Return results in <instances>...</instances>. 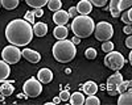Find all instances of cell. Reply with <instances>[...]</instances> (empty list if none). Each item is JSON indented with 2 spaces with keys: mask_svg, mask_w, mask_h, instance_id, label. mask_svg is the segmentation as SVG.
Wrapping results in <instances>:
<instances>
[{
  "mask_svg": "<svg viewBox=\"0 0 132 105\" xmlns=\"http://www.w3.org/2000/svg\"><path fill=\"white\" fill-rule=\"evenodd\" d=\"M33 28L32 24L23 18L12 20L5 28V38L11 45L21 47L30 44L33 39Z\"/></svg>",
  "mask_w": 132,
  "mask_h": 105,
  "instance_id": "1",
  "label": "cell"
},
{
  "mask_svg": "<svg viewBox=\"0 0 132 105\" xmlns=\"http://www.w3.org/2000/svg\"><path fill=\"white\" fill-rule=\"evenodd\" d=\"M53 57L60 63H69L77 55L75 45L69 39H58V42L53 45Z\"/></svg>",
  "mask_w": 132,
  "mask_h": 105,
  "instance_id": "2",
  "label": "cell"
},
{
  "mask_svg": "<svg viewBox=\"0 0 132 105\" xmlns=\"http://www.w3.org/2000/svg\"><path fill=\"white\" fill-rule=\"evenodd\" d=\"M95 23L89 15H79L73 18L71 30L75 37L78 38H87L94 33Z\"/></svg>",
  "mask_w": 132,
  "mask_h": 105,
  "instance_id": "3",
  "label": "cell"
},
{
  "mask_svg": "<svg viewBox=\"0 0 132 105\" xmlns=\"http://www.w3.org/2000/svg\"><path fill=\"white\" fill-rule=\"evenodd\" d=\"M126 58L120 54L119 51H110L107 52V55L104 57V65L112 71H119L120 68L124 67Z\"/></svg>",
  "mask_w": 132,
  "mask_h": 105,
  "instance_id": "4",
  "label": "cell"
},
{
  "mask_svg": "<svg viewBox=\"0 0 132 105\" xmlns=\"http://www.w3.org/2000/svg\"><path fill=\"white\" fill-rule=\"evenodd\" d=\"M94 34H95V38L101 42L110 41V38L114 36V28L107 21H101V23H98L95 25Z\"/></svg>",
  "mask_w": 132,
  "mask_h": 105,
  "instance_id": "5",
  "label": "cell"
},
{
  "mask_svg": "<svg viewBox=\"0 0 132 105\" xmlns=\"http://www.w3.org/2000/svg\"><path fill=\"white\" fill-rule=\"evenodd\" d=\"M23 89H24V93L27 94V97H37L42 92V83L38 79L30 78L24 83Z\"/></svg>",
  "mask_w": 132,
  "mask_h": 105,
  "instance_id": "6",
  "label": "cell"
},
{
  "mask_svg": "<svg viewBox=\"0 0 132 105\" xmlns=\"http://www.w3.org/2000/svg\"><path fill=\"white\" fill-rule=\"evenodd\" d=\"M21 51L19 50L17 46L9 45L5 46L2 51V58L4 62H7L8 65H15V63H19V60L21 59Z\"/></svg>",
  "mask_w": 132,
  "mask_h": 105,
  "instance_id": "7",
  "label": "cell"
},
{
  "mask_svg": "<svg viewBox=\"0 0 132 105\" xmlns=\"http://www.w3.org/2000/svg\"><path fill=\"white\" fill-rule=\"evenodd\" d=\"M132 0H110L108 10L111 12L112 17H119L123 10L131 8Z\"/></svg>",
  "mask_w": 132,
  "mask_h": 105,
  "instance_id": "8",
  "label": "cell"
},
{
  "mask_svg": "<svg viewBox=\"0 0 132 105\" xmlns=\"http://www.w3.org/2000/svg\"><path fill=\"white\" fill-rule=\"evenodd\" d=\"M123 81V76L122 74H119L118 71H115L114 75H111L108 79H107V86H106V89L110 91V89H116V87L119 86L120 83Z\"/></svg>",
  "mask_w": 132,
  "mask_h": 105,
  "instance_id": "9",
  "label": "cell"
},
{
  "mask_svg": "<svg viewBox=\"0 0 132 105\" xmlns=\"http://www.w3.org/2000/svg\"><path fill=\"white\" fill-rule=\"evenodd\" d=\"M21 55H23V57H24L28 62H30V63H38V62L41 60L40 52L32 50V49H24L23 51H21Z\"/></svg>",
  "mask_w": 132,
  "mask_h": 105,
  "instance_id": "10",
  "label": "cell"
},
{
  "mask_svg": "<svg viewBox=\"0 0 132 105\" xmlns=\"http://www.w3.org/2000/svg\"><path fill=\"white\" fill-rule=\"evenodd\" d=\"M69 13L66 10H56L53 15V23H56L57 25H65L69 21Z\"/></svg>",
  "mask_w": 132,
  "mask_h": 105,
  "instance_id": "11",
  "label": "cell"
},
{
  "mask_svg": "<svg viewBox=\"0 0 132 105\" xmlns=\"http://www.w3.org/2000/svg\"><path fill=\"white\" fill-rule=\"evenodd\" d=\"M75 8H77V12H78L79 15H89L93 10V4L89 2V0H79L78 5H77Z\"/></svg>",
  "mask_w": 132,
  "mask_h": 105,
  "instance_id": "12",
  "label": "cell"
},
{
  "mask_svg": "<svg viewBox=\"0 0 132 105\" xmlns=\"http://www.w3.org/2000/svg\"><path fill=\"white\" fill-rule=\"evenodd\" d=\"M37 79L42 83V84H48L53 80V72L49 68H41L37 74Z\"/></svg>",
  "mask_w": 132,
  "mask_h": 105,
  "instance_id": "13",
  "label": "cell"
},
{
  "mask_svg": "<svg viewBox=\"0 0 132 105\" xmlns=\"http://www.w3.org/2000/svg\"><path fill=\"white\" fill-rule=\"evenodd\" d=\"M48 33V25L45 23H35L33 24V34L37 37H44Z\"/></svg>",
  "mask_w": 132,
  "mask_h": 105,
  "instance_id": "14",
  "label": "cell"
},
{
  "mask_svg": "<svg viewBox=\"0 0 132 105\" xmlns=\"http://www.w3.org/2000/svg\"><path fill=\"white\" fill-rule=\"evenodd\" d=\"M120 97L118 99V105H131L132 102V91L131 88H128L126 92L119 93Z\"/></svg>",
  "mask_w": 132,
  "mask_h": 105,
  "instance_id": "15",
  "label": "cell"
},
{
  "mask_svg": "<svg viewBox=\"0 0 132 105\" xmlns=\"http://www.w3.org/2000/svg\"><path fill=\"white\" fill-rule=\"evenodd\" d=\"M11 75V66L7 62L0 60V81H4Z\"/></svg>",
  "mask_w": 132,
  "mask_h": 105,
  "instance_id": "16",
  "label": "cell"
},
{
  "mask_svg": "<svg viewBox=\"0 0 132 105\" xmlns=\"http://www.w3.org/2000/svg\"><path fill=\"white\" fill-rule=\"evenodd\" d=\"M13 84V81H3V84L0 86V93H3L4 96L7 97V96H11V94L13 93V91H15V87L12 86Z\"/></svg>",
  "mask_w": 132,
  "mask_h": 105,
  "instance_id": "17",
  "label": "cell"
},
{
  "mask_svg": "<svg viewBox=\"0 0 132 105\" xmlns=\"http://www.w3.org/2000/svg\"><path fill=\"white\" fill-rule=\"evenodd\" d=\"M53 36L57 39H66V37H68V29L65 28V25H57V28L53 30Z\"/></svg>",
  "mask_w": 132,
  "mask_h": 105,
  "instance_id": "18",
  "label": "cell"
},
{
  "mask_svg": "<svg viewBox=\"0 0 132 105\" xmlns=\"http://www.w3.org/2000/svg\"><path fill=\"white\" fill-rule=\"evenodd\" d=\"M82 89L85 91L86 94H95L96 91H98V86H96V83L95 81H86L85 83V86L82 87Z\"/></svg>",
  "mask_w": 132,
  "mask_h": 105,
  "instance_id": "19",
  "label": "cell"
},
{
  "mask_svg": "<svg viewBox=\"0 0 132 105\" xmlns=\"http://www.w3.org/2000/svg\"><path fill=\"white\" fill-rule=\"evenodd\" d=\"M70 102L71 105H82L85 104V96L81 92H75L74 94H70Z\"/></svg>",
  "mask_w": 132,
  "mask_h": 105,
  "instance_id": "20",
  "label": "cell"
},
{
  "mask_svg": "<svg viewBox=\"0 0 132 105\" xmlns=\"http://www.w3.org/2000/svg\"><path fill=\"white\" fill-rule=\"evenodd\" d=\"M0 3H2V7L5 8L7 10H12V9L17 8L20 0H0Z\"/></svg>",
  "mask_w": 132,
  "mask_h": 105,
  "instance_id": "21",
  "label": "cell"
},
{
  "mask_svg": "<svg viewBox=\"0 0 132 105\" xmlns=\"http://www.w3.org/2000/svg\"><path fill=\"white\" fill-rule=\"evenodd\" d=\"M48 2H49V0H25V3H27L29 7L35 8V9H37V8H44V5H46Z\"/></svg>",
  "mask_w": 132,
  "mask_h": 105,
  "instance_id": "22",
  "label": "cell"
},
{
  "mask_svg": "<svg viewBox=\"0 0 132 105\" xmlns=\"http://www.w3.org/2000/svg\"><path fill=\"white\" fill-rule=\"evenodd\" d=\"M46 5H48V8L52 10V12H53V10L56 12V10H60V9H61L62 2H61V0H49Z\"/></svg>",
  "mask_w": 132,
  "mask_h": 105,
  "instance_id": "23",
  "label": "cell"
},
{
  "mask_svg": "<svg viewBox=\"0 0 132 105\" xmlns=\"http://www.w3.org/2000/svg\"><path fill=\"white\" fill-rule=\"evenodd\" d=\"M122 21L126 25H131L132 24V9L131 8L126 9V12L122 15Z\"/></svg>",
  "mask_w": 132,
  "mask_h": 105,
  "instance_id": "24",
  "label": "cell"
},
{
  "mask_svg": "<svg viewBox=\"0 0 132 105\" xmlns=\"http://www.w3.org/2000/svg\"><path fill=\"white\" fill-rule=\"evenodd\" d=\"M131 84H132V81H131V80H126V81L123 80V81H122V83H120L119 86L116 87V92H118V93L126 92L128 88H131Z\"/></svg>",
  "mask_w": 132,
  "mask_h": 105,
  "instance_id": "25",
  "label": "cell"
},
{
  "mask_svg": "<svg viewBox=\"0 0 132 105\" xmlns=\"http://www.w3.org/2000/svg\"><path fill=\"white\" fill-rule=\"evenodd\" d=\"M86 105H99L101 104V100H99L95 94H89V97L85 100Z\"/></svg>",
  "mask_w": 132,
  "mask_h": 105,
  "instance_id": "26",
  "label": "cell"
},
{
  "mask_svg": "<svg viewBox=\"0 0 132 105\" xmlns=\"http://www.w3.org/2000/svg\"><path fill=\"white\" fill-rule=\"evenodd\" d=\"M96 55H98V52H96V50L94 47H89V49L85 51V57L87 59H95Z\"/></svg>",
  "mask_w": 132,
  "mask_h": 105,
  "instance_id": "27",
  "label": "cell"
},
{
  "mask_svg": "<svg viewBox=\"0 0 132 105\" xmlns=\"http://www.w3.org/2000/svg\"><path fill=\"white\" fill-rule=\"evenodd\" d=\"M102 50H103L104 52L112 51V50H114V44H112V42H110V41H104L103 44H102Z\"/></svg>",
  "mask_w": 132,
  "mask_h": 105,
  "instance_id": "28",
  "label": "cell"
},
{
  "mask_svg": "<svg viewBox=\"0 0 132 105\" xmlns=\"http://www.w3.org/2000/svg\"><path fill=\"white\" fill-rule=\"evenodd\" d=\"M35 18H36V17H35V13H33V10H29V12H27V13H25V16H24V20H25V21H28V23H29V24H32V25L36 23Z\"/></svg>",
  "mask_w": 132,
  "mask_h": 105,
  "instance_id": "29",
  "label": "cell"
},
{
  "mask_svg": "<svg viewBox=\"0 0 132 105\" xmlns=\"http://www.w3.org/2000/svg\"><path fill=\"white\" fill-rule=\"evenodd\" d=\"M89 2H90L94 7H96V8H102V7H104V5L107 4L108 0H89Z\"/></svg>",
  "mask_w": 132,
  "mask_h": 105,
  "instance_id": "30",
  "label": "cell"
},
{
  "mask_svg": "<svg viewBox=\"0 0 132 105\" xmlns=\"http://www.w3.org/2000/svg\"><path fill=\"white\" fill-rule=\"evenodd\" d=\"M60 99H61V101H68V100L70 99V93H69V91H61V93H60Z\"/></svg>",
  "mask_w": 132,
  "mask_h": 105,
  "instance_id": "31",
  "label": "cell"
},
{
  "mask_svg": "<svg viewBox=\"0 0 132 105\" xmlns=\"http://www.w3.org/2000/svg\"><path fill=\"white\" fill-rule=\"evenodd\" d=\"M69 17H71V18H74V17H77L78 16V12H77V8L75 7H71L70 9H69Z\"/></svg>",
  "mask_w": 132,
  "mask_h": 105,
  "instance_id": "32",
  "label": "cell"
},
{
  "mask_svg": "<svg viewBox=\"0 0 132 105\" xmlns=\"http://www.w3.org/2000/svg\"><path fill=\"white\" fill-rule=\"evenodd\" d=\"M33 13H35V17H42L44 10H42V8H37V9L33 10Z\"/></svg>",
  "mask_w": 132,
  "mask_h": 105,
  "instance_id": "33",
  "label": "cell"
},
{
  "mask_svg": "<svg viewBox=\"0 0 132 105\" xmlns=\"http://www.w3.org/2000/svg\"><path fill=\"white\" fill-rule=\"evenodd\" d=\"M123 32H124L126 34H131V33H132V28H131V25H126L124 29H123Z\"/></svg>",
  "mask_w": 132,
  "mask_h": 105,
  "instance_id": "34",
  "label": "cell"
},
{
  "mask_svg": "<svg viewBox=\"0 0 132 105\" xmlns=\"http://www.w3.org/2000/svg\"><path fill=\"white\" fill-rule=\"evenodd\" d=\"M126 46H127L128 49H131V47H132V37H131V36L126 39Z\"/></svg>",
  "mask_w": 132,
  "mask_h": 105,
  "instance_id": "35",
  "label": "cell"
},
{
  "mask_svg": "<svg viewBox=\"0 0 132 105\" xmlns=\"http://www.w3.org/2000/svg\"><path fill=\"white\" fill-rule=\"evenodd\" d=\"M71 42H73L74 45H79V44H81V38H78V37H75V36H74L73 39H71Z\"/></svg>",
  "mask_w": 132,
  "mask_h": 105,
  "instance_id": "36",
  "label": "cell"
},
{
  "mask_svg": "<svg viewBox=\"0 0 132 105\" xmlns=\"http://www.w3.org/2000/svg\"><path fill=\"white\" fill-rule=\"evenodd\" d=\"M107 92H108V94H110V96H116V94H118L116 89H110V91H107Z\"/></svg>",
  "mask_w": 132,
  "mask_h": 105,
  "instance_id": "37",
  "label": "cell"
},
{
  "mask_svg": "<svg viewBox=\"0 0 132 105\" xmlns=\"http://www.w3.org/2000/svg\"><path fill=\"white\" fill-rule=\"evenodd\" d=\"M58 102H61V99H60V96L53 99V104H58Z\"/></svg>",
  "mask_w": 132,
  "mask_h": 105,
  "instance_id": "38",
  "label": "cell"
},
{
  "mask_svg": "<svg viewBox=\"0 0 132 105\" xmlns=\"http://www.w3.org/2000/svg\"><path fill=\"white\" fill-rule=\"evenodd\" d=\"M17 97H19V99H27V94H25V93H24V94L20 93V94H17Z\"/></svg>",
  "mask_w": 132,
  "mask_h": 105,
  "instance_id": "39",
  "label": "cell"
},
{
  "mask_svg": "<svg viewBox=\"0 0 132 105\" xmlns=\"http://www.w3.org/2000/svg\"><path fill=\"white\" fill-rule=\"evenodd\" d=\"M4 97H5L4 94H3V93H0V101H4Z\"/></svg>",
  "mask_w": 132,
  "mask_h": 105,
  "instance_id": "40",
  "label": "cell"
},
{
  "mask_svg": "<svg viewBox=\"0 0 132 105\" xmlns=\"http://www.w3.org/2000/svg\"><path fill=\"white\" fill-rule=\"evenodd\" d=\"M128 62L132 63V54H129V57H128Z\"/></svg>",
  "mask_w": 132,
  "mask_h": 105,
  "instance_id": "41",
  "label": "cell"
},
{
  "mask_svg": "<svg viewBox=\"0 0 132 105\" xmlns=\"http://www.w3.org/2000/svg\"><path fill=\"white\" fill-rule=\"evenodd\" d=\"M0 5H2V3H0Z\"/></svg>",
  "mask_w": 132,
  "mask_h": 105,
  "instance_id": "42",
  "label": "cell"
}]
</instances>
